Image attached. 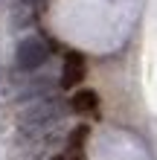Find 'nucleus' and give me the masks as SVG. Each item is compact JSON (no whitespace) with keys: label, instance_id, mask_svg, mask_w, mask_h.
I'll return each mask as SVG.
<instances>
[{"label":"nucleus","instance_id":"f257e3e1","mask_svg":"<svg viewBox=\"0 0 157 160\" xmlns=\"http://www.w3.org/2000/svg\"><path fill=\"white\" fill-rule=\"evenodd\" d=\"M64 99L58 96H44V99H35V102H26V108L21 111V117H17V128H21V134L29 140L35 134H44V131H50L58 125V119L64 117Z\"/></svg>","mask_w":157,"mask_h":160},{"label":"nucleus","instance_id":"f03ea898","mask_svg":"<svg viewBox=\"0 0 157 160\" xmlns=\"http://www.w3.org/2000/svg\"><path fill=\"white\" fill-rule=\"evenodd\" d=\"M47 58H50V47L44 44L38 35H26V38H21L17 47H15V64H17V70H23V73H32V70L44 67Z\"/></svg>","mask_w":157,"mask_h":160},{"label":"nucleus","instance_id":"7ed1b4c3","mask_svg":"<svg viewBox=\"0 0 157 160\" xmlns=\"http://www.w3.org/2000/svg\"><path fill=\"white\" fill-rule=\"evenodd\" d=\"M41 3H47V0H15L12 12H9V23H12V29H26V26H32L35 21H38Z\"/></svg>","mask_w":157,"mask_h":160},{"label":"nucleus","instance_id":"20e7f679","mask_svg":"<svg viewBox=\"0 0 157 160\" xmlns=\"http://www.w3.org/2000/svg\"><path fill=\"white\" fill-rule=\"evenodd\" d=\"M55 88V82L50 76H44V79H32V82H26L21 90H17V102H35V99H44V96H50Z\"/></svg>","mask_w":157,"mask_h":160},{"label":"nucleus","instance_id":"39448f33","mask_svg":"<svg viewBox=\"0 0 157 160\" xmlns=\"http://www.w3.org/2000/svg\"><path fill=\"white\" fill-rule=\"evenodd\" d=\"M81 79H85V58H81V52H67L61 84L64 88H76V84H81Z\"/></svg>","mask_w":157,"mask_h":160},{"label":"nucleus","instance_id":"423d86ee","mask_svg":"<svg viewBox=\"0 0 157 160\" xmlns=\"http://www.w3.org/2000/svg\"><path fill=\"white\" fill-rule=\"evenodd\" d=\"M70 108L76 111V114H93V111L99 108V96L93 90H79L76 96L70 99Z\"/></svg>","mask_w":157,"mask_h":160},{"label":"nucleus","instance_id":"0eeeda50","mask_svg":"<svg viewBox=\"0 0 157 160\" xmlns=\"http://www.w3.org/2000/svg\"><path fill=\"white\" fill-rule=\"evenodd\" d=\"M87 134H90V128L87 125H79V128H73V134L67 137V148H70L73 157H81V146H85Z\"/></svg>","mask_w":157,"mask_h":160},{"label":"nucleus","instance_id":"6e6552de","mask_svg":"<svg viewBox=\"0 0 157 160\" xmlns=\"http://www.w3.org/2000/svg\"><path fill=\"white\" fill-rule=\"evenodd\" d=\"M3 93H6V70L0 67V96H3Z\"/></svg>","mask_w":157,"mask_h":160}]
</instances>
